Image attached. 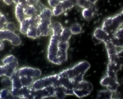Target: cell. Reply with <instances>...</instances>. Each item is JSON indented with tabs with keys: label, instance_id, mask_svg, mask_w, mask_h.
<instances>
[{
	"label": "cell",
	"instance_id": "d4e9b609",
	"mask_svg": "<svg viewBox=\"0 0 123 99\" xmlns=\"http://www.w3.org/2000/svg\"><path fill=\"white\" fill-rule=\"evenodd\" d=\"M53 15L52 11L50 9L46 7L42 12L39 15L40 19L51 18Z\"/></svg>",
	"mask_w": 123,
	"mask_h": 99
},
{
	"label": "cell",
	"instance_id": "30bf717a",
	"mask_svg": "<svg viewBox=\"0 0 123 99\" xmlns=\"http://www.w3.org/2000/svg\"><path fill=\"white\" fill-rule=\"evenodd\" d=\"M51 20V18L40 19L38 28L40 36H47L52 35Z\"/></svg>",
	"mask_w": 123,
	"mask_h": 99
},
{
	"label": "cell",
	"instance_id": "5b68a950",
	"mask_svg": "<svg viewBox=\"0 0 123 99\" xmlns=\"http://www.w3.org/2000/svg\"><path fill=\"white\" fill-rule=\"evenodd\" d=\"M58 78V74L45 77L34 81L31 87L35 90H39L52 86H55Z\"/></svg>",
	"mask_w": 123,
	"mask_h": 99
},
{
	"label": "cell",
	"instance_id": "e0dca14e",
	"mask_svg": "<svg viewBox=\"0 0 123 99\" xmlns=\"http://www.w3.org/2000/svg\"><path fill=\"white\" fill-rule=\"evenodd\" d=\"M15 15L16 19L20 23L27 17L24 12V8L18 4L15 7Z\"/></svg>",
	"mask_w": 123,
	"mask_h": 99
},
{
	"label": "cell",
	"instance_id": "d6986e66",
	"mask_svg": "<svg viewBox=\"0 0 123 99\" xmlns=\"http://www.w3.org/2000/svg\"><path fill=\"white\" fill-rule=\"evenodd\" d=\"M114 92L109 90H102L98 92L97 98L99 99H112Z\"/></svg>",
	"mask_w": 123,
	"mask_h": 99
},
{
	"label": "cell",
	"instance_id": "4fadbf2b",
	"mask_svg": "<svg viewBox=\"0 0 123 99\" xmlns=\"http://www.w3.org/2000/svg\"><path fill=\"white\" fill-rule=\"evenodd\" d=\"M122 67L115 63L109 62L108 64L107 75L111 77L117 79V72L121 69Z\"/></svg>",
	"mask_w": 123,
	"mask_h": 99
},
{
	"label": "cell",
	"instance_id": "7402d4cb",
	"mask_svg": "<svg viewBox=\"0 0 123 99\" xmlns=\"http://www.w3.org/2000/svg\"><path fill=\"white\" fill-rule=\"evenodd\" d=\"M16 99L12 94L11 90L7 89L0 91V99Z\"/></svg>",
	"mask_w": 123,
	"mask_h": 99
},
{
	"label": "cell",
	"instance_id": "f1b7e54d",
	"mask_svg": "<svg viewBox=\"0 0 123 99\" xmlns=\"http://www.w3.org/2000/svg\"><path fill=\"white\" fill-rule=\"evenodd\" d=\"M48 3L50 6L54 8L58 5L60 1L59 0H48Z\"/></svg>",
	"mask_w": 123,
	"mask_h": 99
},
{
	"label": "cell",
	"instance_id": "836d02e7",
	"mask_svg": "<svg viewBox=\"0 0 123 99\" xmlns=\"http://www.w3.org/2000/svg\"><path fill=\"white\" fill-rule=\"evenodd\" d=\"M87 0L89 2L92 4H95L96 2L98 1V0Z\"/></svg>",
	"mask_w": 123,
	"mask_h": 99
},
{
	"label": "cell",
	"instance_id": "2e32d148",
	"mask_svg": "<svg viewBox=\"0 0 123 99\" xmlns=\"http://www.w3.org/2000/svg\"><path fill=\"white\" fill-rule=\"evenodd\" d=\"M109 36L108 34L100 28H97L94 33V36L95 39L103 42L106 40Z\"/></svg>",
	"mask_w": 123,
	"mask_h": 99
},
{
	"label": "cell",
	"instance_id": "484cf974",
	"mask_svg": "<svg viewBox=\"0 0 123 99\" xmlns=\"http://www.w3.org/2000/svg\"><path fill=\"white\" fill-rule=\"evenodd\" d=\"M24 12L27 17H30L36 14V10L33 6L28 5L24 8Z\"/></svg>",
	"mask_w": 123,
	"mask_h": 99
},
{
	"label": "cell",
	"instance_id": "83f0119b",
	"mask_svg": "<svg viewBox=\"0 0 123 99\" xmlns=\"http://www.w3.org/2000/svg\"><path fill=\"white\" fill-rule=\"evenodd\" d=\"M5 29L11 31L12 32H15L16 29V27L15 23L13 22H9L6 24Z\"/></svg>",
	"mask_w": 123,
	"mask_h": 99
},
{
	"label": "cell",
	"instance_id": "8fae6325",
	"mask_svg": "<svg viewBox=\"0 0 123 99\" xmlns=\"http://www.w3.org/2000/svg\"><path fill=\"white\" fill-rule=\"evenodd\" d=\"M101 85L106 87L108 90L113 92H117L120 84L117 79L111 77L106 75L101 80Z\"/></svg>",
	"mask_w": 123,
	"mask_h": 99
},
{
	"label": "cell",
	"instance_id": "ba28073f",
	"mask_svg": "<svg viewBox=\"0 0 123 99\" xmlns=\"http://www.w3.org/2000/svg\"><path fill=\"white\" fill-rule=\"evenodd\" d=\"M4 40L10 42L14 46H19L22 42L20 38L14 32L6 29L0 30V41Z\"/></svg>",
	"mask_w": 123,
	"mask_h": 99
},
{
	"label": "cell",
	"instance_id": "cb8c5ba5",
	"mask_svg": "<svg viewBox=\"0 0 123 99\" xmlns=\"http://www.w3.org/2000/svg\"><path fill=\"white\" fill-rule=\"evenodd\" d=\"M72 34L69 28L65 27L63 28L61 35V38L62 40L69 41Z\"/></svg>",
	"mask_w": 123,
	"mask_h": 99
},
{
	"label": "cell",
	"instance_id": "d590c367",
	"mask_svg": "<svg viewBox=\"0 0 123 99\" xmlns=\"http://www.w3.org/2000/svg\"></svg>",
	"mask_w": 123,
	"mask_h": 99
},
{
	"label": "cell",
	"instance_id": "7a4b0ae2",
	"mask_svg": "<svg viewBox=\"0 0 123 99\" xmlns=\"http://www.w3.org/2000/svg\"><path fill=\"white\" fill-rule=\"evenodd\" d=\"M123 10L118 14L105 18L101 28L110 36H112L123 26Z\"/></svg>",
	"mask_w": 123,
	"mask_h": 99
},
{
	"label": "cell",
	"instance_id": "4dcf8cb0",
	"mask_svg": "<svg viewBox=\"0 0 123 99\" xmlns=\"http://www.w3.org/2000/svg\"><path fill=\"white\" fill-rule=\"evenodd\" d=\"M5 76L4 68L3 65H0V77L4 76Z\"/></svg>",
	"mask_w": 123,
	"mask_h": 99
},
{
	"label": "cell",
	"instance_id": "6da1fadb",
	"mask_svg": "<svg viewBox=\"0 0 123 99\" xmlns=\"http://www.w3.org/2000/svg\"><path fill=\"white\" fill-rule=\"evenodd\" d=\"M90 67L86 61L81 62L72 67L64 70L58 74L57 85L64 88L66 95H73V89L83 80V76Z\"/></svg>",
	"mask_w": 123,
	"mask_h": 99
},
{
	"label": "cell",
	"instance_id": "1f68e13d",
	"mask_svg": "<svg viewBox=\"0 0 123 99\" xmlns=\"http://www.w3.org/2000/svg\"><path fill=\"white\" fill-rule=\"evenodd\" d=\"M4 2L7 5H10L13 3V0H3Z\"/></svg>",
	"mask_w": 123,
	"mask_h": 99
},
{
	"label": "cell",
	"instance_id": "ac0fdd59",
	"mask_svg": "<svg viewBox=\"0 0 123 99\" xmlns=\"http://www.w3.org/2000/svg\"><path fill=\"white\" fill-rule=\"evenodd\" d=\"M31 23V17H27L22 22L20 23V31L24 35H27V31L29 28Z\"/></svg>",
	"mask_w": 123,
	"mask_h": 99
},
{
	"label": "cell",
	"instance_id": "5bb4252c",
	"mask_svg": "<svg viewBox=\"0 0 123 99\" xmlns=\"http://www.w3.org/2000/svg\"><path fill=\"white\" fill-rule=\"evenodd\" d=\"M31 23L29 29L27 31L26 35L27 37L29 38L32 39H35L40 36L39 31H38V26L39 25L33 22L31 18Z\"/></svg>",
	"mask_w": 123,
	"mask_h": 99
},
{
	"label": "cell",
	"instance_id": "603a6c76",
	"mask_svg": "<svg viewBox=\"0 0 123 99\" xmlns=\"http://www.w3.org/2000/svg\"><path fill=\"white\" fill-rule=\"evenodd\" d=\"M69 29L72 35H78L82 31V26L79 23H74L71 25Z\"/></svg>",
	"mask_w": 123,
	"mask_h": 99
},
{
	"label": "cell",
	"instance_id": "277c9868",
	"mask_svg": "<svg viewBox=\"0 0 123 99\" xmlns=\"http://www.w3.org/2000/svg\"><path fill=\"white\" fill-rule=\"evenodd\" d=\"M55 86H52L39 90H35L30 87L27 99H43L55 97Z\"/></svg>",
	"mask_w": 123,
	"mask_h": 99
},
{
	"label": "cell",
	"instance_id": "3957f363",
	"mask_svg": "<svg viewBox=\"0 0 123 99\" xmlns=\"http://www.w3.org/2000/svg\"><path fill=\"white\" fill-rule=\"evenodd\" d=\"M62 31H52L48 45L47 58L49 61L55 64H57V57Z\"/></svg>",
	"mask_w": 123,
	"mask_h": 99
},
{
	"label": "cell",
	"instance_id": "e575fe53",
	"mask_svg": "<svg viewBox=\"0 0 123 99\" xmlns=\"http://www.w3.org/2000/svg\"><path fill=\"white\" fill-rule=\"evenodd\" d=\"M19 0H13V2L16 5L18 4Z\"/></svg>",
	"mask_w": 123,
	"mask_h": 99
},
{
	"label": "cell",
	"instance_id": "7c38bea8",
	"mask_svg": "<svg viewBox=\"0 0 123 99\" xmlns=\"http://www.w3.org/2000/svg\"><path fill=\"white\" fill-rule=\"evenodd\" d=\"M123 28L122 26L115 35L111 36L112 42L116 48H123Z\"/></svg>",
	"mask_w": 123,
	"mask_h": 99
},
{
	"label": "cell",
	"instance_id": "f546056e",
	"mask_svg": "<svg viewBox=\"0 0 123 99\" xmlns=\"http://www.w3.org/2000/svg\"><path fill=\"white\" fill-rule=\"evenodd\" d=\"M39 0H27V4L28 5L34 6Z\"/></svg>",
	"mask_w": 123,
	"mask_h": 99
},
{
	"label": "cell",
	"instance_id": "9a60e30c",
	"mask_svg": "<svg viewBox=\"0 0 123 99\" xmlns=\"http://www.w3.org/2000/svg\"><path fill=\"white\" fill-rule=\"evenodd\" d=\"M95 6V5L88 8L83 9L82 16L86 20L90 21L93 18L96 11Z\"/></svg>",
	"mask_w": 123,
	"mask_h": 99
},
{
	"label": "cell",
	"instance_id": "d6a6232c",
	"mask_svg": "<svg viewBox=\"0 0 123 99\" xmlns=\"http://www.w3.org/2000/svg\"><path fill=\"white\" fill-rule=\"evenodd\" d=\"M4 48V45L1 41H0V50H3Z\"/></svg>",
	"mask_w": 123,
	"mask_h": 99
},
{
	"label": "cell",
	"instance_id": "44dd1931",
	"mask_svg": "<svg viewBox=\"0 0 123 99\" xmlns=\"http://www.w3.org/2000/svg\"><path fill=\"white\" fill-rule=\"evenodd\" d=\"M67 96L64 89L62 87L58 85L56 86L55 97L58 99H63Z\"/></svg>",
	"mask_w": 123,
	"mask_h": 99
},
{
	"label": "cell",
	"instance_id": "52a82bcc",
	"mask_svg": "<svg viewBox=\"0 0 123 99\" xmlns=\"http://www.w3.org/2000/svg\"><path fill=\"white\" fill-rule=\"evenodd\" d=\"M93 90V86L90 82L83 81L78 83L73 89L74 95L79 98L87 96Z\"/></svg>",
	"mask_w": 123,
	"mask_h": 99
},
{
	"label": "cell",
	"instance_id": "ffe728a7",
	"mask_svg": "<svg viewBox=\"0 0 123 99\" xmlns=\"http://www.w3.org/2000/svg\"><path fill=\"white\" fill-rule=\"evenodd\" d=\"M19 77L23 87L31 86L34 81V78L31 77L21 76Z\"/></svg>",
	"mask_w": 123,
	"mask_h": 99
},
{
	"label": "cell",
	"instance_id": "9c48e42d",
	"mask_svg": "<svg viewBox=\"0 0 123 99\" xmlns=\"http://www.w3.org/2000/svg\"><path fill=\"white\" fill-rule=\"evenodd\" d=\"M18 77L28 76L35 78L40 77L41 75V72L39 69L30 67H24L17 69L14 72Z\"/></svg>",
	"mask_w": 123,
	"mask_h": 99
},
{
	"label": "cell",
	"instance_id": "8992f818",
	"mask_svg": "<svg viewBox=\"0 0 123 99\" xmlns=\"http://www.w3.org/2000/svg\"><path fill=\"white\" fill-rule=\"evenodd\" d=\"M2 62L5 76L9 78L17 70L18 64L17 59L14 56L10 55L5 57Z\"/></svg>",
	"mask_w": 123,
	"mask_h": 99
},
{
	"label": "cell",
	"instance_id": "4316f807",
	"mask_svg": "<svg viewBox=\"0 0 123 99\" xmlns=\"http://www.w3.org/2000/svg\"><path fill=\"white\" fill-rule=\"evenodd\" d=\"M36 10V14L40 15L41 13L47 7L40 0L38 1L34 6Z\"/></svg>",
	"mask_w": 123,
	"mask_h": 99
}]
</instances>
